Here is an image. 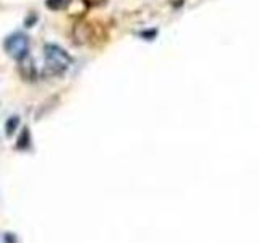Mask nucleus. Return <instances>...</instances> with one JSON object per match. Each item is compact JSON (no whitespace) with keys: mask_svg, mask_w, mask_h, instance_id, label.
<instances>
[{"mask_svg":"<svg viewBox=\"0 0 259 243\" xmlns=\"http://www.w3.org/2000/svg\"><path fill=\"white\" fill-rule=\"evenodd\" d=\"M3 49L10 57L20 60L29 54V38L21 31L11 33L3 41Z\"/></svg>","mask_w":259,"mask_h":243,"instance_id":"nucleus-1","label":"nucleus"},{"mask_svg":"<svg viewBox=\"0 0 259 243\" xmlns=\"http://www.w3.org/2000/svg\"><path fill=\"white\" fill-rule=\"evenodd\" d=\"M44 57H46V62L65 66V68H68L73 62L70 54L66 52L64 47H60L57 44H46L44 46Z\"/></svg>","mask_w":259,"mask_h":243,"instance_id":"nucleus-2","label":"nucleus"},{"mask_svg":"<svg viewBox=\"0 0 259 243\" xmlns=\"http://www.w3.org/2000/svg\"><path fill=\"white\" fill-rule=\"evenodd\" d=\"M18 73H20V76L24 81H29V83L36 81V78H38V70H36L34 59L31 57L29 54L18 60Z\"/></svg>","mask_w":259,"mask_h":243,"instance_id":"nucleus-3","label":"nucleus"},{"mask_svg":"<svg viewBox=\"0 0 259 243\" xmlns=\"http://www.w3.org/2000/svg\"><path fill=\"white\" fill-rule=\"evenodd\" d=\"M89 33H91V24H76L75 29H73V36H75L76 44H84V42H89Z\"/></svg>","mask_w":259,"mask_h":243,"instance_id":"nucleus-4","label":"nucleus"},{"mask_svg":"<svg viewBox=\"0 0 259 243\" xmlns=\"http://www.w3.org/2000/svg\"><path fill=\"white\" fill-rule=\"evenodd\" d=\"M66 71L65 66H60V65H55L51 62H46V66L42 68V78H52V76H62L64 73Z\"/></svg>","mask_w":259,"mask_h":243,"instance_id":"nucleus-5","label":"nucleus"},{"mask_svg":"<svg viewBox=\"0 0 259 243\" xmlns=\"http://www.w3.org/2000/svg\"><path fill=\"white\" fill-rule=\"evenodd\" d=\"M31 143H33V139H31V131L28 126H23L21 130V135L18 138V143H16V149L18 151H28L31 148Z\"/></svg>","mask_w":259,"mask_h":243,"instance_id":"nucleus-6","label":"nucleus"},{"mask_svg":"<svg viewBox=\"0 0 259 243\" xmlns=\"http://www.w3.org/2000/svg\"><path fill=\"white\" fill-rule=\"evenodd\" d=\"M59 104V96H52V97H49V99L39 107V111L38 114H36V119H41V117H44V115L47 112H51V109H54L55 106Z\"/></svg>","mask_w":259,"mask_h":243,"instance_id":"nucleus-7","label":"nucleus"},{"mask_svg":"<svg viewBox=\"0 0 259 243\" xmlns=\"http://www.w3.org/2000/svg\"><path fill=\"white\" fill-rule=\"evenodd\" d=\"M18 126H20V117H18V115H11L7 120V123H5V135L8 138L13 136L15 131L18 130Z\"/></svg>","mask_w":259,"mask_h":243,"instance_id":"nucleus-8","label":"nucleus"},{"mask_svg":"<svg viewBox=\"0 0 259 243\" xmlns=\"http://www.w3.org/2000/svg\"><path fill=\"white\" fill-rule=\"evenodd\" d=\"M66 5L65 0H46V7L52 11H59Z\"/></svg>","mask_w":259,"mask_h":243,"instance_id":"nucleus-9","label":"nucleus"},{"mask_svg":"<svg viewBox=\"0 0 259 243\" xmlns=\"http://www.w3.org/2000/svg\"><path fill=\"white\" fill-rule=\"evenodd\" d=\"M38 20H39L38 13H36V11H31V13H28V16L24 18V26H26V28H33L34 24L38 23Z\"/></svg>","mask_w":259,"mask_h":243,"instance_id":"nucleus-10","label":"nucleus"},{"mask_svg":"<svg viewBox=\"0 0 259 243\" xmlns=\"http://www.w3.org/2000/svg\"><path fill=\"white\" fill-rule=\"evenodd\" d=\"M83 3L89 8H97V7H104L107 3V0H83Z\"/></svg>","mask_w":259,"mask_h":243,"instance_id":"nucleus-11","label":"nucleus"},{"mask_svg":"<svg viewBox=\"0 0 259 243\" xmlns=\"http://www.w3.org/2000/svg\"><path fill=\"white\" fill-rule=\"evenodd\" d=\"M139 36L146 41H154L157 36V29H146V31H141Z\"/></svg>","mask_w":259,"mask_h":243,"instance_id":"nucleus-12","label":"nucleus"},{"mask_svg":"<svg viewBox=\"0 0 259 243\" xmlns=\"http://www.w3.org/2000/svg\"><path fill=\"white\" fill-rule=\"evenodd\" d=\"M5 243H16V237L13 234H7L5 235Z\"/></svg>","mask_w":259,"mask_h":243,"instance_id":"nucleus-13","label":"nucleus"}]
</instances>
